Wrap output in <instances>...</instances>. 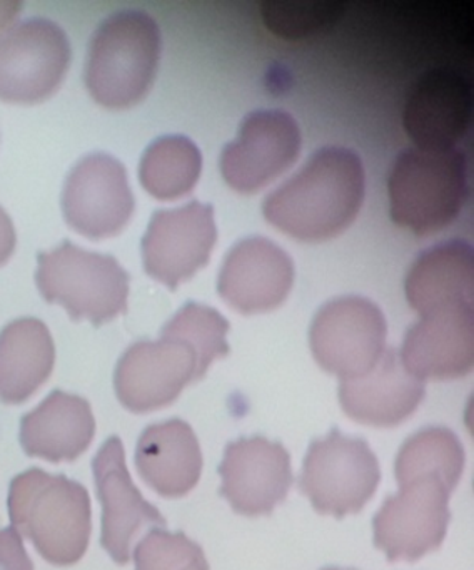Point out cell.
<instances>
[{
  "mask_svg": "<svg viewBox=\"0 0 474 570\" xmlns=\"http://www.w3.org/2000/svg\"><path fill=\"white\" fill-rule=\"evenodd\" d=\"M364 186L359 156L347 148L327 146L267 195L264 216L280 232L304 242L333 238L356 218Z\"/></svg>",
  "mask_w": 474,
  "mask_h": 570,
  "instance_id": "1",
  "label": "cell"
},
{
  "mask_svg": "<svg viewBox=\"0 0 474 570\" xmlns=\"http://www.w3.org/2000/svg\"><path fill=\"white\" fill-rule=\"evenodd\" d=\"M160 29L142 11L113 12L89 42L86 85L99 105L130 108L149 92L160 59Z\"/></svg>",
  "mask_w": 474,
  "mask_h": 570,
  "instance_id": "2",
  "label": "cell"
},
{
  "mask_svg": "<svg viewBox=\"0 0 474 570\" xmlns=\"http://www.w3.org/2000/svg\"><path fill=\"white\" fill-rule=\"evenodd\" d=\"M391 218L416 235L440 232L457 218L467 195V159L461 149H404L387 179Z\"/></svg>",
  "mask_w": 474,
  "mask_h": 570,
  "instance_id": "3",
  "label": "cell"
},
{
  "mask_svg": "<svg viewBox=\"0 0 474 570\" xmlns=\"http://www.w3.org/2000/svg\"><path fill=\"white\" fill-rule=\"evenodd\" d=\"M36 282L43 298L62 305L72 318L99 325L127 308L129 275L120 263L70 242L40 253Z\"/></svg>",
  "mask_w": 474,
  "mask_h": 570,
  "instance_id": "4",
  "label": "cell"
},
{
  "mask_svg": "<svg viewBox=\"0 0 474 570\" xmlns=\"http://www.w3.org/2000/svg\"><path fill=\"white\" fill-rule=\"evenodd\" d=\"M379 480V463L369 445L333 430L326 439L310 443L299 489L317 512L340 519L361 512Z\"/></svg>",
  "mask_w": 474,
  "mask_h": 570,
  "instance_id": "5",
  "label": "cell"
},
{
  "mask_svg": "<svg viewBox=\"0 0 474 570\" xmlns=\"http://www.w3.org/2000/svg\"><path fill=\"white\" fill-rule=\"evenodd\" d=\"M387 325L376 303L364 296L329 299L314 316L310 352L326 372L356 379L373 368L386 350Z\"/></svg>",
  "mask_w": 474,
  "mask_h": 570,
  "instance_id": "6",
  "label": "cell"
},
{
  "mask_svg": "<svg viewBox=\"0 0 474 570\" xmlns=\"http://www.w3.org/2000/svg\"><path fill=\"white\" fill-rule=\"evenodd\" d=\"M70 45L63 29L43 18L27 19L0 35V99L39 102L66 76Z\"/></svg>",
  "mask_w": 474,
  "mask_h": 570,
  "instance_id": "7",
  "label": "cell"
},
{
  "mask_svg": "<svg viewBox=\"0 0 474 570\" xmlns=\"http://www.w3.org/2000/svg\"><path fill=\"white\" fill-rule=\"evenodd\" d=\"M443 480L423 476L399 485L373 520L374 543L391 562H414L440 549L451 513Z\"/></svg>",
  "mask_w": 474,
  "mask_h": 570,
  "instance_id": "8",
  "label": "cell"
},
{
  "mask_svg": "<svg viewBox=\"0 0 474 570\" xmlns=\"http://www.w3.org/2000/svg\"><path fill=\"white\" fill-rule=\"evenodd\" d=\"M62 212L76 232L90 238L119 233L134 212V195L122 163L107 153L80 159L63 185Z\"/></svg>",
  "mask_w": 474,
  "mask_h": 570,
  "instance_id": "9",
  "label": "cell"
},
{
  "mask_svg": "<svg viewBox=\"0 0 474 570\" xmlns=\"http://www.w3.org/2000/svg\"><path fill=\"white\" fill-rule=\"evenodd\" d=\"M300 151V129L289 112L264 109L247 115L237 138L224 146L220 171L230 188L254 193L286 171Z\"/></svg>",
  "mask_w": 474,
  "mask_h": 570,
  "instance_id": "10",
  "label": "cell"
},
{
  "mask_svg": "<svg viewBox=\"0 0 474 570\" xmlns=\"http://www.w3.org/2000/svg\"><path fill=\"white\" fill-rule=\"evenodd\" d=\"M216 238L210 205L190 202L179 208L157 209L142 238L146 272L176 288L209 262Z\"/></svg>",
  "mask_w": 474,
  "mask_h": 570,
  "instance_id": "11",
  "label": "cell"
},
{
  "mask_svg": "<svg viewBox=\"0 0 474 570\" xmlns=\"http://www.w3.org/2000/svg\"><path fill=\"white\" fill-rule=\"evenodd\" d=\"M223 493L236 512L267 515L293 485L290 456L279 442L250 436L229 443L220 465Z\"/></svg>",
  "mask_w": 474,
  "mask_h": 570,
  "instance_id": "12",
  "label": "cell"
},
{
  "mask_svg": "<svg viewBox=\"0 0 474 570\" xmlns=\"http://www.w3.org/2000/svg\"><path fill=\"white\" fill-rule=\"evenodd\" d=\"M206 372L199 353L184 336L162 328L157 342L127 350L117 370L119 393L134 409H150L174 399L184 383Z\"/></svg>",
  "mask_w": 474,
  "mask_h": 570,
  "instance_id": "13",
  "label": "cell"
},
{
  "mask_svg": "<svg viewBox=\"0 0 474 570\" xmlns=\"http://www.w3.org/2000/svg\"><path fill=\"white\" fill-rule=\"evenodd\" d=\"M473 116V88L456 69L424 72L407 95L403 122L414 146L453 148L466 135Z\"/></svg>",
  "mask_w": 474,
  "mask_h": 570,
  "instance_id": "14",
  "label": "cell"
},
{
  "mask_svg": "<svg viewBox=\"0 0 474 570\" xmlns=\"http://www.w3.org/2000/svg\"><path fill=\"white\" fill-rule=\"evenodd\" d=\"M473 305L421 315L403 340L399 358L419 380H454L473 368Z\"/></svg>",
  "mask_w": 474,
  "mask_h": 570,
  "instance_id": "15",
  "label": "cell"
},
{
  "mask_svg": "<svg viewBox=\"0 0 474 570\" xmlns=\"http://www.w3.org/2000/svg\"><path fill=\"white\" fill-rule=\"evenodd\" d=\"M293 282L290 256L266 236H249L227 253L217 289L239 312L259 313L283 303Z\"/></svg>",
  "mask_w": 474,
  "mask_h": 570,
  "instance_id": "16",
  "label": "cell"
},
{
  "mask_svg": "<svg viewBox=\"0 0 474 570\" xmlns=\"http://www.w3.org/2000/svg\"><path fill=\"white\" fill-rule=\"evenodd\" d=\"M426 395L423 380L407 372L399 352L386 348L373 368L340 382L339 400L347 416L364 425L396 426L409 419Z\"/></svg>",
  "mask_w": 474,
  "mask_h": 570,
  "instance_id": "17",
  "label": "cell"
},
{
  "mask_svg": "<svg viewBox=\"0 0 474 570\" xmlns=\"http://www.w3.org/2000/svg\"><path fill=\"white\" fill-rule=\"evenodd\" d=\"M404 289L421 315L473 305V246L464 239H447L424 249L411 265Z\"/></svg>",
  "mask_w": 474,
  "mask_h": 570,
  "instance_id": "18",
  "label": "cell"
},
{
  "mask_svg": "<svg viewBox=\"0 0 474 570\" xmlns=\"http://www.w3.org/2000/svg\"><path fill=\"white\" fill-rule=\"evenodd\" d=\"M140 469L154 485L169 495L186 492L196 483L200 453L190 430L169 423L149 430L139 450Z\"/></svg>",
  "mask_w": 474,
  "mask_h": 570,
  "instance_id": "19",
  "label": "cell"
},
{
  "mask_svg": "<svg viewBox=\"0 0 474 570\" xmlns=\"http://www.w3.org/2000/svg\"><path fill=\"white\" fill-rule=\"evenodd\" d=\"M203 169V155L192 139L180 135L162 136L150 142L140 159L144 188L159 199L187 195Z\"/></svg>",
  "mask_w": 474,
  "mask_h": 570,
  "instance_id": "20",
  "label": "cell"
},
{
  "mask_svg": "<svg viewBox=\"0 0 474 570\" xmlns=\"http://www.w3.org/2000/svg\"><path fill=\"white\" fill-rule=\"evenodd\" d=\"M464 449L460 439L443 426H429L414 433L401 446L396 459L399 485L423 476L443 480L450 492L456 489L464 469Z\"/></svg>",
  "mask_w": 474,
  "mask_h": 570,
  "instance_id": "21",
  "label": "cell"
},
{
  "mask_svg": "<svg viewBox=\"0 0 474 570\" xmlns=\"http://www.w3.org/2000/svg\"><path fill=\"white\" fill-rule=\"evenodd\" d=\"M52 352L49 330L40 320H16L0 335V373L22 379L26 373L47 368Z\"/></svg>",
  "mask_w": 474,
  "mask_h": 570,
  "instance_id": "22",
  "label": "cell"
},
{
  "mask_svg": "<svg viewBox=\"0 0 474 570\" xmlns=\"http://www.w3.org/2000/svg\"><path fill=\"white\" fill-rule=\"evenodd\" d=\"M164 328L184 336L199 353L204 368L217 356L227 355L229 323L216 309L203 303L189 302L166 323Z\"/></svg>",
  "mask_w": 474,
  "mask_h": 570,
  "instance_id": "23",
  "label": "cell"
},
{
  "mask_svg": "<svg viewBox=\"0 0 474 570\" xmlns=\"http://www.w3.org/2000/svg\"><path fill=\"white\" fill-rule=\"evenodd\" d=\"M336 4H313V2H267L264 16L270 29L283 36H300L327 24L337 16Z\"/></svg>",
  "mask_w": 474,
  "mask_h": 570,
  "instance_id": "24",
  "label": "cell"
},
{
  "mask_svg": "<svg viewBox=\"0 0 474 570\" xmlns=\"http://www.w3.org/2000/svg\"><path fill=\"white\" fill-rule=\"evenodd\" d=\"M16 248V229L6 209L0 206V265L7 262Z\"/></svg>",
  "mask_w": 474,
  "mask_h": 570,
  "instance_id": "25",
  "label": "cell"
},
{
  "mask_svg": "<svg viewBox=\"0 0 474 570\" xmlns=\"http://www.w3.org/2000/svg\"><path fill=\"white\" fill-rule=\"evenodd\" d=\"M19 9V2H0V29H2V26H6L10 19L16 18Z\"/></svg>",
  "mask_w": 474,
  "mask_h": 570,
  "instance_id": "26",
  "label": "cell"
},
{
  "mask_svg": "<svg viewBox=\"0 0 474 570\" xmlns=\"http://www.w3.org/2000/svg\"><path fill=\"white\" fill-rule=\"evenodd\" d=\"M323 570H343V569H334V567H330V569H323Z\"/></svg>",
  "mask_w": 474,
  "mask_h": 570,
  "instance_id": "27",
  "label": "cell"
}]
</instances>
